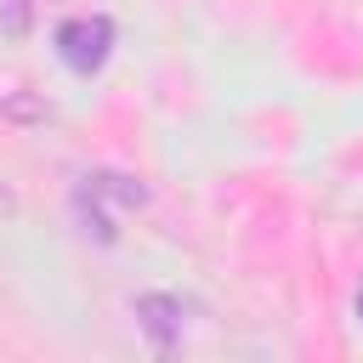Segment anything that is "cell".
<instances>
[{"label":"cell","instance_id":"cell-1","mask_svg":"<svg viewBox=\"0 0 363 363\" xmlns=\"http://www.w3.org/2000/svg\"><path fill=\"white\" fill-rule=\"evenodd\" d=\"M113 51V23L108 17H68L57 28V57L74 68V74H96Z\"/></svg>","mask_w":363,"mask_h":363},{"label":"cell","instance_id":"cell-2","mask_svg":"<svg viewBox=\"0 0 363 363\" xmlns=\"http://www.w3.org/2000/svg\"><path fill=\"white\" fill-rule=\"evenodd\" d=\"M136 323L147 329V340L164 352V346H176L182 340V323H187V306L176 301V295H136Z\"/></svg>","mask_w":363,"mask_h":363},{"label":"cell","instance_id":"cell-3","mask_svg":"<svg viewBox=\"0 0 363 363\" xmlns=\"http://www.w3.org/2000/svg\"><path fill=\"white\" fill-rule=\"evenodd\" d=\"M357 318H363V295H357Z\"/></svg>","mask_w":363,"mask_h":363}]
</instances>
